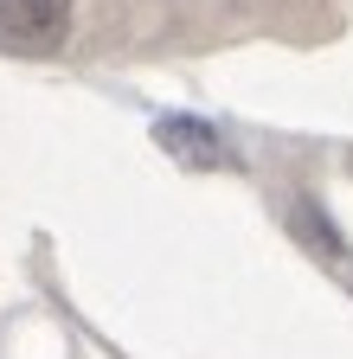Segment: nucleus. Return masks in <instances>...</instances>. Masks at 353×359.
<instances>
[{
  "mask_svg": "<svg viewBox=\"0 0 353 359\" xmlns=\"http://www.w3.org/2000/svg\"><path fill=\"white\" fill-rule=\"evenodd\" d=\"M71 0H0V39L26 45V52H52L65 39Z\"/></svg>",
  "mask_w": 353,
  "mask_h": 359,
  "instance_id": "nucleus-1",
  "label": "nucleus"
},
{
  "mask_svg": "<svg viewBox=\"0 0 353 359\" xmlns=\"http://www.w3.org/2000/svg\"><path fill=\"white\" fill-rule=\"evenodd\" d=\"M154 142L180 161V167H225V148H218V135L206 122H187V116H167L154 128Z\"/></svg>",
  "mask_w": 353,
  "mask_h": 359,
  "instance_id": "nucleus-2",
  "label": "nucleus"
}]
</instances>
